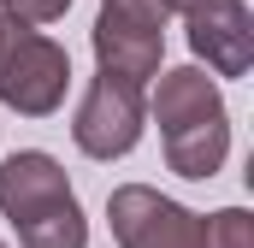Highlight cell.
<instances>
[{
	"instance_id": "obj_1",
	"label": "cell",
	"mask_w": 254,
	"mask_h": 248,
	"mask_svg": "<svg viewBox=\"0 0 254 248\" xmlns=\"http://www.w3.org/2000/svg\"><path fill=\"white\" fill-rule=\"evenodd\" d=\"M148 113L160 124V142H166V166L190 184L219 178L225 154H231V113H225V95L219 83L201 71V65H178V71H160L154 77V95H148Z\"/></svg>"
},
{
	"instance_id": "obj_2",
	"label": "cell",
	"mask_w": 254,
	"mask_h": 248,
	"mask_svg": "<svg viewBox=\"0 0 254 248\" xmlns=\"http://www.w3.org/2000/svg\"><path fill=\"white\" fill-rule=\"evenodd\" d=\"M0 213L12 219L24 248H89L83 201L65 166L42 148H18L0 160Z\"/></svg>"
},
{
	"instance_id": "obj_3",
	"label": "cell",
	"mask_w": 254,
	"mask_h": 248,
	"mask_svg": "<svg viewBox=\"0 0 254 248\" xmlns=\"http://www.w3.org/2000/svg\"><path fill=\"white\" fill-rule=\"evenodd\" d=\"M166 6L160 0H101L95 12V65L148 89L166 60Z\"/></svg>"
},
{
	"instance_id": "obj_4",
	"label": "cell",
	"mask_w": 254,
	"mask_h": 248,
	"mask_svg": "<svg viewBox=\"0 0 254 248\" xmlns=\"http://www.w3.org/2000/svg\"><path fill=\"white\" fill-rule=\"evenodd\" d=\"M65 89H71V54L54 36L18 24L0 54V101L24 119H48V113H60Z\"/></svg>"
},
{
	"instance_id": "obj_5",
	"label": "cell",
	"mask_w": 254,
	"mask_h": 248,
	"mask_svg": "<svg viewBox=\"0 0 254 248\" xmlns=\"http://www.w3.org/2000/svg\"><path fill=\"white\" fill-rule=\"evenodd\" d=\"M142 130H148V89L95 71V83L83 89V101L71 113V142L89 160H125L142 142Z\"/></svg>"
},
{
	"instance_id": "obj_6",
	"label": "cell",
	"mask_w": 254,
	"mask_h": 248,
	"mask_svg": "<svg viewBox=\"0 0 254 248\" xmlns=\"http://www.w3.org/2000/svg\"><path fill=\"white\" fill-rule=\"evenodd\" d=\"M107 219L119 248H201V213L148 184H119L107 195Z\"/></svg>"
},
{
	"instance_id": "obj_7",
	"label": "cell",
	"mask_w": 254,
	"mask_h": 248,
	"mask_svg": "<svg viewBox=\"0 0 254 248\" xmlns=\"http://www.w3.org/2000/svg\"><path fill=\"white\" fill-rule=\"evenodd\" d=\"M190 24V54L195 65H207V77H249L254 65V12L243 0H201L195 12H184Z\"/></svg>"
},
{
	"instance_id": "obj_8",
	"label": "cell",
	"mask_w": 254,
	"mask_h": 248,
	"mask_svg": "<svg viewBox=\"0 0 254 248\" xmlns=\"http://www.w3.org/2000/svg\"><path fill=\"white\" fill-rule=\"evenodd\" d=\"M201 248H254V213L249 207H219L201 219Z\"/></svg>"
},
{
	"instance_id": "obj_9",
	"label": "cell",
	"mask_w": 254,
	"mask_h": 248,
	"mask_svg": "<svg viewBox=\"0 0 254 248\" xmlns=\"http://www.w3.org/2000/svg\"><path fill=\"white\" fill-rule=\"evenodd\" d=\"M71 12V0H0V18L24 24V30H42V24H60Z\"/></svg>"
},
{
	"instance_id": "obj_10",
	"label": "cell",
	"mask_w": 254,
	"mask_h": 248,
	"mask_svg": "<svg viewBox=\"0 0 254 248\" xmlns=\"http://www.w3.org/2000/svg\"><path fill=\"white\" fill-rule=\"evenodd\" d=\"M160 6H166V12H195L201 0H160Z\"/></svg>"
},
{
	"instance_id": "obj_11",
	"label": "cell",
	"mask_w": 254,
	"mask_h": 248,
	"mask_svg": "<svg viewBox=\"0 0 254 248\" xmlns=\"http://www.w3.org/2000/svg\"><path fill=\"white\" fill-rule=\"evenodd\" d=\"M12 30H18V24H12V18H0V54H6V36H12Z\"/></svg>"
},
{
	"instance_id": "obj_12",
	"label": "cell",
	"mask_w": 254,
	"mask_h": 248,
	"mask_svg": "<svg viewBox=\"0 0 254 248\" xmlns=\"http://www.w3.org/2000/svg\"><path fill=\"white\" fill-rule=\"evenodd\" d=\"M0 248H6V243H0Z\"/></svg>"
}]
</instances>
